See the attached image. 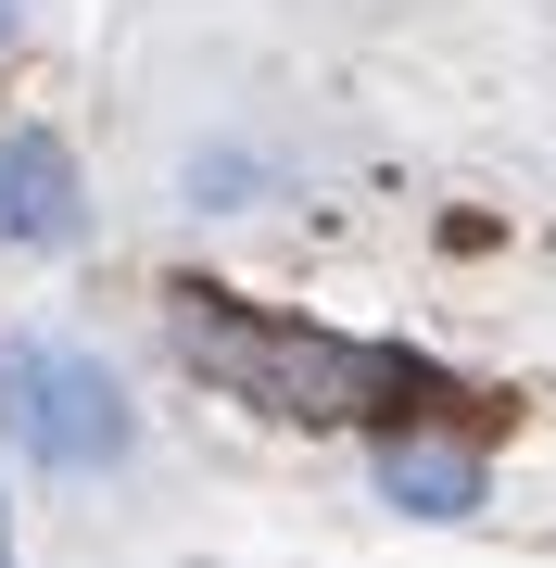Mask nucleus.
<instances>
[{
  "instance_id": "f257e3e1",
  "label": "nucleus",
  "mask_w": 556,
  "mask_h": 568,
  "mask_svg": "<svg viewBox=\"0 0 556 568\" xmlns=\"http://www.w3.org/2000/svg\"><path fill=\"white\" fill-rule=\"evenodd\" d=\"M178 354L203 366L215 392L266 417H392L417 405V366L380 354V342H342V328H291V316H253V304H178Z\"/></svg>"
},
{
  "instance_id": "f03ea898",
  "label": "nucleus",
  "mask_w": 556,
  "mask_h": 568,
  "mask_svg": "<svg viewBox=\"0 0 556 568\" xmlns=\"http://www.w3.org/2000/svg\"><path fill=\"white\" fill-rule=\"evenodd\" d=\"M0 443L39 467H114L127 455V392L77 342H0Z\"/></svg>"
},
{
  "instance_id": "7ed1b4c3",
  "label": "nucleus",
  "mask_w": 556,
  "mask_h": 568,
  "mask_svg": "<svg viewBox=\"0 0 556 568\" xmlns=\"http://www.w3.org/2000/svg\"><path fill=\"white\" fill-rule=\"evenodd\" d=\"M77 227V164H63L51 126H0V241H63Z\"/></svg>"
},
{
  "instance_id": "20e7f679",
  "label": "nucleus",
  "mask_w": 556,
  "mask_h": 568,
  "mask_svg": "<svg viewBox=\"0 0 556 568\" xmlns=\"http://www.w3.org/2000/svg\"><path fill=\"white\" fill-rule=\"evenodd\" d=\"M380 493L405 518H468L481 506V455L468 443H405V429H392V443H380Z\"/></svg>"
},
{
  "instance_id": "39448f33",
  "label": "nucleus",
  "mask_w": 556,
  "mask_h": 568,
  "mask_svg": "<svg viewBox=\"0 0 556 568\" xmlns=\"http://www.w3.org/2000/svg\"><path fill=\"white\" fill-rule=\"evenodd\" d=\"M0 39H13V0H0Z\"/></svg>"
}]
</instances>
